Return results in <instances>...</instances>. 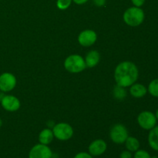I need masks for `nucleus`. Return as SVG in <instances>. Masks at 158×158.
Listing matches in <instances>:
<instances>
[{
	"instance_id": "15",
	"label": "nucleus",
	"mask_w": 158,
	"mask_h": 158,
	"mask_svg": "<svg viewBox=\"0 0 158 158\" xmlns=\"http://www.w3.org/2000/svg\"><path fill=\"white\" fill-rule=\"evenodd\" d=\"M148 143L153 150L158 151V126H155L150 131Z\"/></svg>"
},
{
	"instance_id": "3",
	"label": "nucleus",
	"mask_w": 158,
	"mask_h": 158,
	"mask_svg": "<svg viewBox=\"0 0 158 158\" xmlns=\"http://www.w3.org/2000/svg\"><path fill=\"white\" fill-rule=\"evenodd\" d=\"M64 67L68 72L78 73L86 69L85 60L80 55L74 54L69 56L64 61Z\"/></svg>"
},
{
	"instance_id": "11",
	"label": "nucleus",
	"mask_w": 158,
	"mask_h": 158,
	"mask_svg": "<svg viewBox=\"0 0 158 158\" xmlns=\"http://www.w3.org/2000/svg\"><path fill=\"white\" fill-rule=\"evenodd\" d=\"M97 35L96 32L91 29H86L82 31L78 36V42L83 46H90L96 43Z\"/></svg>"
},
{
	"instance_id": "16",
	"label": "nucleus",
	"mask_w": 158,
	"mask_h": 158,
	"mask_svg": "<svg viewBox=\"0 0 158 158\" xmlns=\"http://www.w3.org/2000/svg\"><path fill=\"white\" fill-rule=\"evenodd\" d=\"M124 143L127 150L131 152H135L137 150L140 149V142L136 137H128Z\"/></svg>"
},
{
	"instance_id": "30",
	"label": "nucleus",
	"mask_w": 158,
	"mask_h": 158,
	"mask_svg": "<svg viewBox=\"0 0 158 158\" xmlns=\"http://www.w3.org/2000/svg\"><path fill=\"white\" fill-rule=\"evenodd\" d=\"M0 91H1V90H0Z\"/></svg>"
},
{
	"instance_id": "14",
	"label": "nucleus",
	"mask_w": 158,
	"mask_h": 158,
	"mask_svg": "<svg viewBox=\"0 0 158 158\" xmlns=\"http://www.w3.org/2000/svg\"><path fill=\"white\" fill-rule=\"evenodd\" d=\"M53 133L52 130L49 128L43 130L39 135V141H40V143H42V144L49 145L53 140Z\"/></svg>"
},
{
	"instance_id": "28",
	"label": "nucleus",
	"mask_w": 158,
	"mask_h": 158,
	"mask_svg": "<svg viewBox=\"0 0 158 158\" xmlns=\"http://www.w3.org/2000/svg\"><path fill=\"white\" fill-rule=\"evenodd\" d=\"M151 158H158V157H156V156H153V157H151Z\"/></svg>"
},
{
	"instance_id": "5",
	"label": "nucleus",
	"mask_w": 158,
	"mask_h": 158,
	"mask_svg": "<svg viewBox=\"0 0 158 158\" xmlns=\"http://www.w3.org/2000/svg\"><path fill=\"white\" fill-rule=\"evenodd\" d=\"M128 136V131L123 124H116L111 128L110 131V137L114 143L121 144L126 141Z\"/></svg>"
},
{
	"instance_id": "23",
	"label": "nucleus",
	"mask_w": 158,
	"mask_h": 158,
	"mask_svg": "<svg viewBox=\"0 0 158 158\" xmlns=\"http://www.w3.org/2000/svg\"><path fill=\"white\" fill-rule=\"evenodd\" d=\"M133 5L136 7H141L145 2V0H131Z\"/></svg>"
},
{
	"instance_id": "17",
	"label": "nucleus",
	"mask_w": 158,
	"mask_h": 158,
	"mask_svg": "<svg viewBox=\"0 0 158 158\" xmlns=\"http://www.w3.org/2000/svg\"><path fill=\"white\" fill-rule=\"evenodd\" d=\"M113 94H114V98L119 100H122L127 97V91L125 89V87L117 85V86H114Z\"/></svg>"
},
{
	"instance_id": "2",
	"label": "nucleus",
	"mask_w": 158,
	"mask_h": 158,
	"mask_svg": "<svg viewBox=\"0 0 158 158\" xmlns=\"http://www.w3.org/2000/svg\"><path fill=\"white\" fill-rule=\"evenodd\" d=\"M145 15L143 9L140 7H133L127 9L123 13V20L125 23L130 26L136 27L143 23Z\"/></svg>"
},
{
	"instance_id": "6",
	"label": "nucleus",
	"mask_w": 158,
	"mask_h": 158,
	"mask_svg": "<svg viewBox=\"0 0 158 158\" xmlns=\"http://www.w3.org/2000/svg\"><path fill=\"white\" fill-rule=\"evenodd\" d=\"M157 118L155 114L151 111H143L137 117V123L143 130L151 131L157 124Z\"/></svg>"
},
{
	"instance_id": "25",
	"label": "nucleus",
	"mask_w": 158,
	"mask_h": 158,
	"mask_svg": "<svg viewBox=\"0 0 158 158\" xmlns=\"http://www.w3.org/2000/svg\"><path fill=\"white\" fill-rule=\"evenodd\" d=\"M73 1L77 5H83L84 3H86L88 0H73Z\"/></svg>"
},
{
	"instance_id": "22",
	"label": "nucleus",
	"mask_w": 158,
	"mask_h": 158,
	"mask_svg": "<svg viewBox=\"0 0 158 158\" xmlns=\"http://www.w3.org/2000/svg\"><path fill=\"white\" fill-rule=\"evenodd\" d=\"M120 158H132V154H131V151L126 150V151H123L120 153Z\"/></svg>"
},
{
	"instance_id": "1",
	"label": "nucleus",
	"mask_w": 158,
	"mask_h": 158,
	"mask_svg": "<svg viewBox=\"0 0 158 158\" xmlns=\"http://www.w3.org/2000/svg\"><path fill=\"white\" fill-rule=\"evenodd\" d=\"M139 71L137 66L130 61L120 63L116 67L114 79L117 85L123 87H128L135 83L138 79Z\"/></svg>"
},
{
	"instance_id": "29",
	"label": "nucleus",
	"mask_w": 158,
	"mask_h": 158,
	"mask_svg": "<svg viewBox=\"0 0 158 158\" xmlns=\"http://www.w3.org/2000/svg\"><path fill=\"white\" fill-rule=\"evenodd\" d=\"M51 158H57V157H53V156H52V157H51Z\"/></svg>"
},
{
	"instance_id": "19",
	"label": "nucleus",
	"mask_w": 158,
	"mask_h": 158,
	"mask_svg": "<svg viewBox=\"0 0 158 158\" xmlns=\"http://www.w3.org/2000/svg\"><path fill=\"white\" fill-rule=\"evenodd\" d=\"M73 0H57L56 6L61 10H65L70 6Z\"/></svg>"
},
{
	"instance_id": "7",
	"label": "nucleus",
	"mask_w": 158,
	"mask_h": 158,
	"mask_svg": "<svg viewBox=\"0 0 158 158\" xmlns=\"http://www.w3.org/2000/svg\"><path fill=\"white\" fill-rule=\"evenodd\" d=\"M52 151L48 145L38 143L32 147L29 153V158H51Z\"/></svg>"
},
{
	"instance_id": "27",
	"label": "nucleus",
	"mask_w": 158,
	"mask_h": 158,
	"mask_svg": "<svg viewBox=\"0 0 158 158\" xmlns=\"http://www.w3.org/2000/svg\"><path fill=\"white\" fill-rule=\"evenodd\" d=\"M2 126V119L0 118V127H1Z\"/></svg>"
},
{
	"instance_id": "18",
	"label": "nucleus",
	"mask_w": 158,
	"mask_h": 158,
	"mask_svg": "<svg viewBox=\"0 0 158 158\" xmlns=\"http://www.w3.org/2000/svg\"><path fill=\"white\" fill-rule=\"evenodd\" d=\"M148 91L153 97H158V78L154 79L150 83Z\"/></svg>"
},
{
	"instance_id": "13",
	"label": "nucleus",
	"mask_w": 158,
	"mask_h": 158,
	"mask_svg": "<svg viewBox=\"0 0 158 158\" xmlns=\"http://www.w3.org/2000/svg\"><path fill=\"white\" fill-rule=\"evenodd\" d=\"M100 60V53L97 50H91L86 55L85 58L86 67L93 68L97 66Z\"/></svg>"
},
{
	"instance_id": "4",
	"label": "nucleus",
	"mask_w": 158,
	"mask_h": 158,
	"mask_svg": "<svg viewBox=\"0 0 158 158\" xmlns=\"http://www.w3.org/2000/svg\"><path fill=\"white\" fill-rule=\"evenodd\" d=\"M54 137L62 141H66L72 138L73 135V129L69 124L66 123H60L54 125L52 127Z\"/></svg>"
},
{
	"instance_id": "21",
	"label": "nucleus",
	"mask_w": 158,
	"mask_h": 158,
	"mask_svg": "<svg viewBox=\"0 0 158 158\" xmlns=\"http://www.w3.org/2000/svg\"><path fill=\"white\" fill-rule=\"evenodd\" d=\"M73 158H94V157L87 152H80L76 154Z\"/></svg>"
},
{
	"instance_id": "20",
	"label": "nucleus",
	"mask_w": 158,
	"mask_h": 158,
	"mask_svg": "<svg viewBox=\"0 0 158 158\" xmlns=\"http://www.w3.org/2000/svg\"><path fill=\"white\" fill-rule=\"evenodd\" d=\"M134 158H151V156L150 155L148 151L139 149L137 151H135Z\"/></svg>"
},
{
	"instance_id": "9",
	"label": "nucleus",
	"mask_w": 158,
	"mask_h": 158,
	"mask_svg": "<svg viewBox=\"0 0 158 158\" xmlns=\"http://www.w3.org/2000/svg\"><path fill=\"white\" fill-rule=\"evenodd\" d=\"M1 105L6 111L15 112L20 108V101L15 96L6 95L1 99Z\"/></svg>"
},
{
	"instance_id": "26",
	"label": "nucleus",
	"mask_w": 158,
	"mask_h": 158,
	"mask_svg": "<svg viewBox=\"0 0 158 158\" xmlns=\"http://www.w3.org/2000/svg\"><path fill=\"white\" fill-rule=\"evenodd\" d=\"M155 117H156V118H157V120H158V109L157 110V111H156Z\"/></svg>"
},
{
	"instance_id": "8",
	"label": "nucleus",
	"mask_w": 158,
	"mask_h": 158,
	"mask_svg": "<svg viewBox=\"0 0 158 158\" xmlns=\"http://www.w3.org/2000/svg\"><path fill=\"white\" fill-rule=\"evenodd\" d=\"M16 78L10 73H3L0 75V90L3 93L12 91L16 86Z\"/></svg>"
},
{
	"instance_id": "24",
	"label": "nucleus",
	"mask_w": 158,
	"mask_h": 158,
	"mask_svg": "<svg viewBox=\"0 0 158 158\" xmlns=\"http://www.w3.org/2000/svg\"><path fill=\"white\" fill-rule=\"evenodd\" d=\"M94 5L98 7H101V6H103L106 3V0H94Z\"/></svg>"
},
{
	"instance_id": "12",
	"label": "nucleus",
	"mask_w": 158,
	"mask_h": 158,
	"mask_svg": "<svg viewBox=\"0 0 158 158\" xmlns=\"http://www.w3.org/2000/svg\"><path fill=\"white\" fill-rule=\"evenodd\" d=\"M148 93V89L140 83H134L131 86L130 94L133 97L135 98H142Z\"/></svg>"
},
{
	"instance_id": "10",
	"label": "nucleus",
	"mask_w": 158,
	"mask_h": 158,
	"mask_svg": "<svg viewBox=\"0 0 158 158\" xmlns=\"http://www.w3.org/2000/svg\"><path fill=\"white\" fill-rule=\"evenodd\" d=\"M107 148V144L102 139H97L91 142L88 147V153L93 157H99L104 154Z\"/></svg>"
}]
</instances>
